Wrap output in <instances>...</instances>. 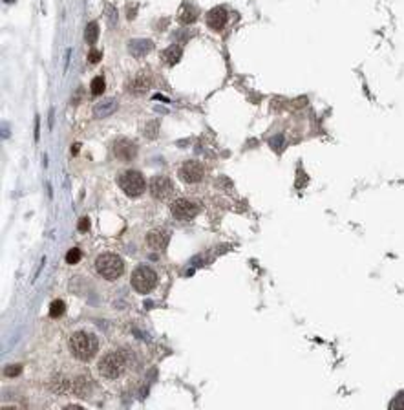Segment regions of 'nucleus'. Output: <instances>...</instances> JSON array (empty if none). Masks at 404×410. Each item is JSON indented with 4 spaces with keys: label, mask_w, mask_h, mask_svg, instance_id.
Segmentation results:
<instances>
[{
    "label": "nucleus",
    "mask_w": 404,
    "mask_h": 410,
    "mask_svg": "<svg viewBox=\"0 0 404 410\" xmlns=\"http://www.w3.org/2000/svg\"><path fill=\"white\" fill-rule=\"evenodd\" d=\"M104 92V79L103 77H95L92 81V94L93 96H101Z\"/></svg>",
    "instance_id": "4be33fe9"
},
{
    "label": "nucleus",
    "mask_w": 404,
    "mask_h": 410,
    "mask_svg": "<svg viewBox=\"0 0 404 410\" xmlns=\"http://www.w3.org/2000/svg\"><path fill=\"white\" fill-rule=\"evenodd\" d=\"M73 394H77L79 398H84L88 392H90V386H88V379L86 377H79L77 381H73Z\"/></svg>",
    "instance_id": "6ab92c4d"
},
{
    "label": "nucleus",
    "mask_w": 404,
    "mask_h": 410,
    "mask_svg": "<svg viewBox=\"0 0 404 410\" xmlns=\"http://www.w3.org/2000/svg\"><path fill=\"white\" fill-rule=\"evenodd\" d=\"M79 231H83V233H86V231H90V220L88 218H81L79 220Z\"/></svg>",
    "instance_id": "bb28decb"
},
{
    "label": "nucleus",
    "mask_w": 404,
    "mask_h": 410,
    "mask_svg": "<svg viewBox=\"0 0 404 410\" xmlns=\"http://www.w3.org/2000/svg\"><path fill=\"white\" fill-rule=\"evenodd\" d=\"M136 152H138V148H136V145H133L130 139L119 138L113 141V154H116L117 159H121V161H130V159H133L136 158Z\"/></svg>",
    "instance_id": "9d476101"
},
{
    "label": "nucleus",
    "mask_w": 404,
    "mask_h": 410,
    "mask_svg": "<svg viewBox=\"0 0 404 410\" xmlns=\"http://www.w3.org/2000/svg\"><path fill=\"white\" fill-rule=\"evenodd\" d=\"M95 269L106 281H116V278H119L123 275L125 264H123L121 256L116 255V253H103V255L97 256Z\"/></svg>",
    "instance_id": "7ed1b4c3"
},
{
    "label": "nucleus",
    "mask_w": 404,
    "mask_h": 410,
    "mask_svg": "<svg viewBox=\"0 0 404 410\" xmlns=\"http://www.w3.org/2000/svg\"><path fill=\"white\" fill-rule=\"evenodd\" d=\"M178 176L185 183H198L203 180L205 176V167L200 161H185L178 171Z\"/></svg>",
    "instance_id": "0eeeda50"
},
{
    "label": "nucleus",
    "mask_w": 404,
    "mask_h": 410,
    "mask_svg": "<svg viewBox=\"0 0 404 410\" xmlns=\"http://www.w3.org/2000/svg\"><path fill=\"white\" fill-rule=\"evenodd\" d=\"M181 53H183V50H181V46H170L167 48V50L163 51V63L165 64H176L181 59Z\"/></svg>",
    "instance_id": "f3484780"
},
{
    "label": "nucleus",
    "mask_w": 404,
    "mask_h": 410,
    "mask_svg": "<svg viewBox=\"0 0 404 410\" xmlns=\"http://www.w3.org/2000/svg\"><path fill=\"white\" fill-rule=\"evenodd\" d=\"M227 9L221 8V6H218V8L210 9V11L207 13V26L213 31H221V29L225 28L227 24Z\"/></svg>",
    "instance_id": "9b49d317"
},
{
    "label": "nucleus",
    "mask_w": 404,
    "mask_h": 410,
    "mask_svg": "<svg viewBox=\"0 0 404 410\" xmlns=\"http://www.w3.org/2000/svg\"><path fill=\"white\" fill-rule=\"evenodd\" d=\"M172 191H174V183H172L170 178H167V176L159 174L150 180V193L158 200H167L172 194Z\"/></svg>",
    "instance_id": "6e6552de"
},
{
    "label": "nucleus",
    "mask_w": 404,
    "mask_h": 410,
    "mask_svg": "<svg viewBox=\"0 0 404 410\" xmlns=\"http://www.w3.org/2000/svg\"><path fill=\"white\" fill-rule=\"evenodd\" d=\"M132 288L138 293H150L158 284V275L148 266H138L132 273Z\"/></svg>",
    "instance_id": "39448f33"
},
{
    "label": "nucleus",
    "mask_w": 404,
    "mask_h": 410,
    "mask_svg": "<svg viewBox=\"0 0 404 410\" xmlns=\"http://www.w3.org/2000/svg\"><path fill=\"white\" fill-rule=\"evenodd\" d=\"M21 372H22V366H21V364H11V366H8V368L4 370V374L8 377H17Z\"/></svg>",
    "instance_id": "b1692460"
},
{
    "label": "nucleus",
    "mask_w": 404,
    "mask_h": 410,
    "mask_svg": "<svg viewBox=\"0 0 404 410\" xmlns=\"http://www.w3.org/2000/svg\"><path fill=\"white\" fill-rule=\"evenodd\" d=\"M126 366V356L123 350H116V351H108L104 353L99 361V374L106 379H117L125 372Z\"/></svg>",
    "instance_id": "f03ea898"
},
{
    "label": "nucleus",
    "mask_w": 404,
    "mask_h": 410,
    "mask_svg": "<svg viewBox=\"0 0 404 410\" xmlns=\"http://www.w3.org/2000/svg\"><path fill=\"white\" fill-rule=\"evenodd\" d=\"M148 86H150L148 76H146V73H139V76H136L128 83V92L138 96V94H145L146 90H148Z\"/></svg>",
    "instance_id": "4468645a"
},
{
    "label": "nucleus",
    "mask_w": 404,
    "mask_h": 410,
    "mask_svg": "<svg viewBox=\"0 0 404 410\" xmlns=\"http://www.w3.org/2000/svg\"><path fill=\"white\" fill-rule=\"evenodd\" d=\"M390 408H395V410H404V392H400L392 403H390Z\"/></svg>",
    "instance_id": "5701e85b"
},
{
    "label": "nucleus",
    "mask_w": 404,
    "mask_h": 410,
    "mask_svg": "<svg viewBox=\"0 0 404 410\" xmlns=\"http://www.w3.org/2000/svg\"><path fill=\"white\" fill-rule=\"evenodd\" d=\"M271 146L275 148V151H282V146H283V136H276L275 139H271Z\"/></svg>",
    "instance_id": "393cba45"
},
{
    "label": "nucleus",
    "mask_w": 404,
    "mask_h": 410,
    "mask_svg": "<svg viewBox=\"0 0 404 410\" xmlns=\"http://www.w3.org/2000/svg\"><path fill=\"white\" fill-rule=\"evenodd\" d=\"M170 213L176 220L185 222V220H192V218L200 213V205L190 200H185V198H179V200H176L170 205Z\"/></svg>",
    "instance_id": "423d86ee"
},
{
    "label": "nucleus",
    "mask_w": 404,
    "mask_h": 410,
    "mask_svg": "<svg viewBox=\"0 0 404 410\" xmlns=\"http://www.w3.org/2000/svg\"><path fill=\"white\" fill-rule=\"evenodd\" d=\"M48 386H50V390H53L55 394H68L70 390H73V383H71L68 377L61 376V374L51 377Z\"/></svg>",
    "instance_id": "ddd939ff"
},
{
    "label": "nucleus",
    "mask_w": 404,
    "mask_h": 410,
    "mask_svg": "<svg viewBox=\"0 0 404 410\" xmlns=\"http://www.w3.org/2000/svg\"><path fill=\"white\" fill-rule=\"evenodd\" d=\"M97 337L93 333H88V331H75V333L70 337V350L71 356L79 361H90L97 353Z\"/></svg>",
    "instance_id": "f257e3e1"
},
{
    "label": "nucleus",
    "mask_w": 404,
    "mask_h": 410,
    "mask_svg": "<svg viewBox=\"0 0 404 410\" xmlns=\"http://www.w3.org/2000/svg\"><path fill=\"white\" fill-rule=\"evenodd\" d=\"M97 39H99V24L97 22H90L86 26V31H84V41L88 44H95Z\"/></svg>",
    "instance_id": "a211bd4d"
},
{
    "label": "nucleus",
    "mask_w": 404,
    "mask_h": 410,
    "mask_svg": "<svg viewBox=\"0 0 404 410\" xmlns=\"http://www.w3.org/2000/svg\"><path fill=\"white\" fill-rule=\"evenodd\" d=\"M117 110V101L116 99H104L101 103H97L95 108H93V114H95L97 119H103V117L112 116Z\"/></svg>",
    "instance_id": "2eb2a0df"
},
{
    "label": "nucleus",
    "mask_w": 404,
    "mask_h": 410,
    "mask_svg": "<svg viewBox=\"0 0 404 410\" xmlns=\"http://www.w3.org/2000/svg\"><path fill=\"white\" fill-rule=\"evenodd\" d=\"M71 152H73V154H77V152H79V145H73V148H71Z\"/></svg>",
    "instance_id": "c85d7f7f"
},
{
    "label": "nucleus",
    "mask_w": 404,
    "mask_h": 410,
    "mask_svg": "<svg viewBox=\"0 0 404 410\" xmlns=\"http://www.w3.org/2000/svg\"><path fill=\"white\" fill-rule=\"evenodd\" d=\"M64 313V302L63 301H53L50 306V315L51 317H61V315Z\"/></svg>",
    "instance_id": "aec40b11"
},
{
    "label": "nucleus",
    "mask_w": 404,
    "mask_h": 410,
    "mask_svg": "<svg viewBox=\"0 0 404 410\" xmlns=\"http://www.w3.org/2000/svg\"><path fill=\"white\" fill-rule=\"evenodd\" d=\"M81 256H83V253H81L79 247H73V249H70L66 255V264H70V266H73V264H77L81 260Z\"/></svg>",
    "instance_id": "412c9836"
},
{
    "label": "nucleus",
    "mask_w": 404,
    "mask_h": 410,
    "mask_svg": "<svg viewBox=\"0 0 404 410\" xmlns=\"http://www.w3.org/2000/svg\"><path fill=\"white\" fill-rule=\"evenodd\" d=\"M108 22L110 24H116L117 22V15H116V9L113 8H108Z\"/></svg>",
    "instance_id": "cd10ccee"
},
{
    "label": "nucleus",
    "mask_w": 404,
    "mask_h": 410,
    "mask_svg": "<svg viewBox=\"0 0 404 410\" xmlns=\"http://www.w3.org/2000/svg\"><path fill=\"white\" fill-rule=\"evenodd\" d=\"M168 240H170V234H168L167 229H163V227L148 231V234H146V246L150 247V249H154V251H163L167 247Z\"/></svg>",
    "instance_id": "1a4fd4ad"
},
{
    "label": "nucleus",
    "mask_w": 404,
    "mask_h": 410,
    "mask_svg": "<svg viewBox=\"0 0 404 410\" xmlns=\"http://www.w3.org/2000/svg\"><path fill=\"white\" fill-rule=\"evenodd\" d=\"M117 183L119 187L125 191L126 196H132V198H138L145 193V187H146V181L143 178L141 172L138 171H125L119 174L117 178Z\"/></svg>",
    "instance_id": "20e7f679"
},
{
    "label": "nucleus",
    "mask_w": 404,
    "mask_h": 410,
    "mask_svg": "<svg viewBox=\"0 0 404 410\" xmlns=\"http://www.w3.org/2000/svg\"><path fill=\"white\" fill-rule=\"evenodd\" d=\"M178 18L181 24H194V22L198 21V9L192 4H188V2H185V4L181 6V9H179Z\"/></svg>",
    "instance_id": "dca6fc26"
},
{
    "label": "nucleus",
    "mask_w": 404,
    "mask_h": 410,
    "mask_svg": "<svg viewBox=\"0 0 404 410\" xmlns=\"http://www.w3.org/2000/svg\"><path fill=\"white\" fill-rule=\"evenodd\" d=\"M88 61H90V63H99L101 61V51H95V50H92L90 51V53H88Z\"/></svg>",
    "instance_id": "a878e982"
},
{
    "label": "nucleus",
    "mask_w": 404,
    "mask_h": 410,
    "mask_svg": "<svg viewBox=\"0 0 404 410\" xmlns=\"http://www.w3.org/2000/svg\"><path fill=\"white\" fill-rule=\"evenodd\" d=\"M152 48H154V44L148 39H133L128 44V50L133 57H145L146 53H150Z\"/></svg>",
    "instance_id": "f8f14e48"
}]
</instances>
